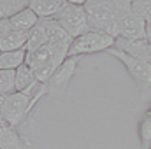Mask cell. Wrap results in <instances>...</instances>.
<instances>
[{
  "label": "cell",
  "instance_id": "cell-11",
  "mask_svg": "<svg viewBox=\"0 0 151 149\" xmlns=\"http://www.w3.org/2000/svg\"><path fill=\"white\" fill-rule=\"evenodd\" d=\"M63 5H65V0H28V7L40 19L53 18Z\"/></svg>",
  "mask_w": 151,
  "mask_h": 149
},
{
  "label": "cell",
  "instance_id": "cell-3",
  "mask_svg": "<svg viewBox=\"0 0 151 149\" xmlns=\"http://www.w3.org/2000/svg\"><path fill=\"white\" fill-rule=\"evenodd\" d=\"M55 21L60 23V27L70 35L72 39L83 35L84 32L90 30L88 25V14L84 5H76V4H67L53 16Z\"/></svg>",
  "mask_w": 151,
  "mask_h": 149
},
{
  "label": "cell",
  "instance_id": "cell-9",
  "mask_svg": "<svg viewBox=\"0 0 151 149\" xmlns=\"http://www.w3.org/2000/svg\"><path fill=\"white\" fill-rule=\"evenodd\" d=\"M39 21H40V18L30 7H25L23 11H19V12H16L14 16L9 18L11 28L12 30H19V32H30Z\"/></svg>",
  "mask_w": 151,
  "mask_h": 149
},
{
  "label": "cell",
  "instance_id": "cell-19",
  "mask_svg": "<svg viewBox=\"0 0 151 149\" xmlns=\"http://www.w3.org/2000/svg\"><path fill=\"white\" fill-rule=\"evenodd\" d=\"M132 12L141 16L144 21H151V0H134Z\"/></svg>",
  "mask_w": 151,
  "mask_h": 149
},
{
  "label": "cell",
  "instance_id": "cell-20",
  "mask_svg": "<svg viewBox=\"0 0 151 149\" xmlns=\"http://www.w3.org/2000/svg\"><path fill=\"white\" fill-rule=\"evenodd\" d=\"M9 30H11V23H9V19H0V39L4 37Z\"/></svg>",
  "mask_w": 151,
  "mask_h": 149
},
{
  "label": "cell",
  "instance_id": "cell-13",
  "mask_svg": "<svg viewBox=\"0 0 151 149\" xmlns=\"http://www.w3.org/2000/svg\"><path fill=\"white\" fill-rule=\"evenodd\" d=\"M27 51L18 49V51H4L0 53V70H16L25 63Z\"/></svg>",
  "mask_w": 151,
  "mask_h": 149
},
{
  "label": "cell",
  "instance_id": "cell-7",
  "mask_svg": "<svg viewBox=\"0 0 151 149\" xmlns=\"http://www.w3.org/2000/svg\"><path fill=\"white\" fill-rule=\"evenodd\" d=\"M114 47L127 53L132 58L151 62V40L150 39H123L118 37L114 40Z\"/></svg>",
  "mask_w": 151,
  "mask_h": 149
},
{
  "label": "cell",
  "instance_id": "cell-16",
  "mask_svg": "<svg viewBox=\"0 0 151 149\" xmlns=\"http://www.w3.org/2000/svg\"><path fill=\"white\" fill-rule=\"evenodd\" d=\"M25 7H28V0H0V19H9Z\"/></svg>",
  "mask_w": 151,
  "mask_h": 149
},
{
  "label": "cell",
  "instance_id": "cell-2",
  "mask_svg": "<svg viewBox=\"0 0 151 149\" xmlns=\"http://www.w3.org/2000/svg\"><path fill=\"white\" fill-rule=\"evenodd\" d=\"M47 93L44 82H35L25 91H14L7 97L2 98V107H0V117L9 123L11 126H19L21 123L27 121L34 105Z\"/></svg>",
  "mask_w": 151,
  "mask_h": 149
},
{
  "label": "cell",
  "instance_id": "cell-4",
  "mask_svg": "<svg viewBox=\"0 0 151 149\" xmlns=\"http://www.w3.org/2000/svg\"><path fill=\"white\" fill-rule=\"evenodd\" d=\"M114 40L106 32H97V30H88L83 35L76 37L70 44L69 56H83V54H93L100 51H107L114 47Z\"/></svg>",
  "mask_w": 151,
  "mask_h": 149
},
{
  "label": "cell",
  "instance_id": "cell-21",
  "mask_svg": "<svg viewBox=\"0 0 151 149\" xmlns=\"http://www.w3.org/2000/svg\"><path fill=\"white\" fill-rule=\"evenodd\" d=\"M146 39L151 40V21H146Z\"/></svg>",
  "mask_w": 151,
  "mask_h": 149
},
{
  "label": "cell",
  "instance_id": "cell-17",
  "mask_svg": "<svg viewBox=\"0 0 151 149\" xmlns=\"http://www.w3.org/2000/svg\"><path fill=\"white\" fill-rule=\"evenodd\" d=\"M16 91V70H0V97Z\"/></svg>",
  "mask_w": 151,
  "mask_h": 149
},
{
  "label": "cell",
  "instance_id": "cell-24",
  "mask_svg": "<svg viewBox=\"0 0 151 149\" xmlns=\"http://www.w3.org/2000/svg\"><path fill=\"white\" fill-rule=\"evenodd\" d=\"M0 107H2V97H0Z\"/></svg>",
  "mask_w": 151,
  "mask_h": 149
},
{
  "label": "cell",
  "instance_id": "cell-22",
  "mask_svg": "<svg viewBox=\"0 0 151 149\" xmlns=\"http://www.w3.org/2000/svg\"><path fill=\"white\" fill-rule=\"evenodd\" d=\"M67 4H76V5H84L88 0H65Z\"/></svg>",
  "mask_w": 151,
  "mask_h": 149
},
{
  "label": "cell",
  "instance_id": "cell-5",
  "mask_svg": "<svg viewBox=\"0 0 151 149\" xmlns=\"http://www.w3.org/2000/svg\"><path fill=\"white\" fill-rule=\"evenodd\" d=\"M107 53L113 54L114 58H118V60L125 65L127 72H128L130 77L135 81V84H137V88L141 90V93H142V95H148L151 91V62H144V60L132 58V56H128L127 53H123V51H119V49H116V47L107 49Z\"/></svg>",
  "mask_w": 151,
  "mask_h": 149
},
{
  "label": "cell",
  "instance_id": "cell-14",
  "mask_svg": "<svg viewBox=\"0 0 151 149\" xmlns=\"http://www.w3.org/2000/svg\"><path fill=\"white\" fill-rule=\"evenodd\" d=\"M35 82H37L35 74L27 63H23L21 67L16 69V91H25L30 86H34Z\"/></svg>",
  "mask_w": 151,
  "mask_h": 149
},
{
  "label": "cell",
  "instance_id": "cell-8",
  "mask_svg": "<svg viewBox=\"0 0 151 149\" xmlns=\"http://www.w3.org/2000/svg\"><path fill=\"white\" fill-rule=\"evenodd\" d=\"M119 37L123 39H146V21L134 14L128 12L119 25Z\"/></svg>",
  "mask_w": 151,
  "mask_h": 149
},
{
  "label": "cell",
  "instance_id": "cell-26",
  "mask_svg": "<svg viewBox=\"0 0 151 149\" xmlns=\"http://www.w3.org/2000/svg\"><path fill=\"white\" fill-rule=\"evenodd\" d=\"M150 149H151V146H150Z\"/></svg>",
  "mask_w": 151,
  "mask_h": 149
},
{
  "label": "cell",
  "instance_id": "cell-1",
  "mask_svg": "<svg viewBox=\"0 0 151 149\" xmlns=\"http://www.w3.org/2000/svg\"><path fill=\"white\" fill-rule=\"evenodd\" d=\"M90 30L106 32L111 37H119L121 19L132 12L130 0H88L84 4Z\"/></svg>",
  "mask_w": 151,
  "mask_h": 149
},
{
  "label": "cell",
  "instance_id": "cell-15",
  "mask_svg": "<svg viewBox=\"0 0 151 149\" xmlns=\"http://www.w3.org/2000/svg\"><path fill=\"white\" fill-rule=\"evenodd\" d=\"M46 30H44V25H42V21H39L37 25L28 32V40H27V46H25V51L27 53H32V51H35L39 49L42 44H46Z\"/></svg>",
  "mask_w": 151,
  "mask_h": 149
},
{
  "label": "cell",
  "instance_id": "cell-23",
  "mask_svg": "<svg viewBox=\"0 0 151 149\" xmlns=\"http://www.w3.org/2000/svg\"><path fill=\"white\" fill-rule=\"evenodd\" d=\"M148 114H150V116H151V105H150V109H148Z\"/></svg>",
  "mask_w": 151,
  "mask_h": 149
},
{
  "label": "cell",
  "instance_id": "cell-6",
  "mask_svg": "<svg viewBox=\"0 0 151 149\" xmlns=\"http://www.w3.org/2000/svg\"><path fill=\"white\" fill-rule=\"evenodd\" d=\"M83 56H69L56 70L55 74L51 75V79L46 82V90H47V97L51 98H62L72 81V77L76 74V69H77V63Z\"/></svg>",
  "mask_w": 151,
  "mask_h": 149
},
{
  "label": "cell",
  "instance_id": "cell-25",
  "mask_svg": "<svg viewBox=\"0 0 151 149\" xmlns=\"http://www.w3.org/2000/svg\"><path fill=\"white\" fill-rule=\"evenodd\" d=\"M130 2H134V0H130Z\"/></svg>",
  "mask_w": 151,
  "mask_h": 149
},
{
  "label": "cell",
  "instance_id": "cell-12",
  "mask_svg": "<svg viewBox=\"0 0 151 149\" xmlns=\"http://www.w3.org/2000/svg\"><path fill=\"white\" fill-rule=\"evenodd\" d=\"M27 40H28V32H19V30H12L11 28L4 37L0 39V53L25 49Z\"/></svg>",
  "mask_w": 151,
  "mask_h": 149
},
{
  "label": "cell",
  "instance_id": "cell-18",
  "mask_svg": "<svg viewBox=\"0 0 151 149\" xmlns=\"http://www.w3.org/2000/svg\"><path fill=\"white\" fill-rule=\"evenodd\" d=\"M139 139H141L142 149H150L151 146V116L150 114H146V117L139 125Z\"/></svg>",
  "mask_w": 151,
  "mask_h": 149
},
{
  "label": "cell",
  "instance_id": "cell-10",
  "mask_svg": "<svg viewBox=\"0 0 151 149\" xmlns=\"http://www.w3.org/2000/svg\"><path fill=\"white\" fill-rule=\"evenodd\" d=\"M0 149H27L16 128L0 117Z\"/></svg>",
  "mask_w": 151,
  "mask_h": 149
}]
</instances>
